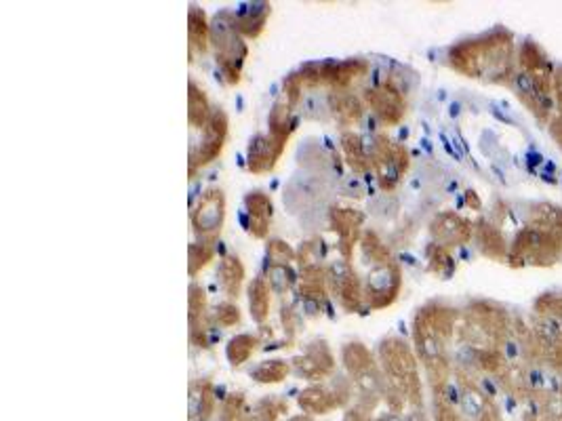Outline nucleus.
<instances>
[{
    "label": "nucleus",
    "mask_w": 562,
    "mask_h": 421,
    "mask_svg": "<svg viewBox=\"0 0 562 421\" xmlns=\"http://www.w3.org/2000/svg\"><path fill=\"white\" fill-rule=\"evenodd\" d=\"M211 49L226 84L236 86L241 83L249 46L232 21V11H224L211 21Z\"/></svg>",
    "instance_id": "1"
},
{
    "label": "nucleus",
    "mask_w": 562,
    "mask_h": 421,
    "mask_svg": "<svg viewBox=\"0 0 562 421\" xmlns=\"http://www.w3.org/2000/svg\"><path fill=\"white\" fill-rule=\"evenodd\" d=\"M192 228L201 243L213 245L226 221V194L221 188H209L199 198V203L192 209Z\"/></svg>",
    "instance_id": "2"
},
{
    "label": "nucleus",
    "mask_w": 562,
    "mask_h": 421,
    "mask_svg": "<svg viewBox=\"0 0 562 421\" xmlns=\"http://www.w3.org/2000/svg\"><path fill=\"white\" fill-rule=\"evenodd\" d=\"M228 128H230L228 114L221 108L213 110L209 123L201 131V139L192 141L190 146V177H194L199 168L211 165L224 152Z\"/></svg>",
    "instance_id": "3"
},
{
    "label": "nucleus",
    "mask_w": 562,
    "mask_h": 421,
    "mask_svg": "<svg viewBox=\"0 0 562 421\" xmlns=\"http://www.w3.org/2000/svg\"><path fill=\"white\" fill-rule=\"evenodd\" d=\"M326 278H328V293H333L341 310L350 314L361 310L364 303V283L354 272L352 263L343 259L333 261L326 268Z\"/></svg>",
    "instance_id": "4"
},
{
    "label": "nucleus",
    "mask_w": 562,
    "mask_h": 421,
    "mask_svg": "<svg viewBox=\"0 0 562 421\" xmlns=\"http://www.w3.org/2000/svg\"><path fill=\"white\" fill-rule=\"evenodd\" d=\"M402 274L398 263L371 268L366 280H364V303L371 310H383L396 301L401 293Z\"/></svg>",
    "instance_id": "5"
},
{
    "label": "nucleus",
    "mask_w": 562,
    "mask_h": 421,
    "mask_svg": "<svg viewBox=\"0 0 562 421\" xmlns=\"http://www.w3.org/2000/svg\"><path fill=\"white\" fill-rule=\"evenodd\" d=\"M362 101L366 108L373 110V114L388 126L398 125L406 112V103L402 97L401 88L392 81L373 84L362 93Z\"/></svg>",
    "instance_id": "6"
},
{
    "label": "nucleus",
    "mask_w": 562,
    "mask_h": 421,
    "mask_svg": "<svg viewBox=\"0 0 562 421\" xmlns=\"http://www.w3.org/2000/svg\"><path fill=\"white\" fill-rule=\"evenodd\" d=\"M379 362L386 369V375L392 383H417V367H415V356L408 350V345L398 337H386L379 343Z\"/></svg>",
    "instance_id": "7"
},
{
    "label": "nucleus",
    "mask_w": 562,
    "mask_h": 421,
    "mask_svg": "<svg viewBox=\"0 0 562 421\" xmlns=\"http://www.w3.org/2000/svg\"><path fill=\"white\" fill-rule=\"evenodd\" d=\"M328 228L331 232L337 234L339 243H337V249L341 253L343 261L350 263L352 259V253L354 247L361 243L362 238V225H364V213L358 209H352V207H333L328 210Z\"/></svg>",
    "instance_id": "8"
},
{
    "label": "nucleus",
    "mask_w": 562,
    "mask_h": 421,
    "mask_svg": "<svg viewBox=\"0 0 562 421\" xmlns=\"http://www.w3.org/2000/svg\"><path fill=\"white\" fill-rule=\"evenodd\" d=\"M291 362L297 375L312 379V381L326 377L335 371V354L331 345L326 343V339H312L303 348V352L295 356Z\"/></svg>",
    "instance_id": "9"
},
{
    "label": "nucleus",
    "mask_w": 562,
    "mask_h": 421,
    "mask_svg": "<svg viewBox=\"0 0 562 421\" xmlns=\"http://www.w3.org/2000/svg\"><path fill=\"white\" fill-rule=\"evenodd\" d=\"M371 64L366 59L354 57V59H343V61H321L322 86L328 91H350L354 84H358L368 74Z\"/></svg>",
    "instance_id": "10"
},
{
    "label": "nucleus",
    "mask_w": 562,
    "mask_h": 421,
    "mask_svg": "<svg viewBox=\"0 0 562 421\" xmlns=\"http://www.w3.org/2000/svg\"><path fill=\"white\" fill-rule=\"evenodd\" d=\"M286 150V143L274 139L270 133H257L251 137L246 148V167L253 175H266L279 165L281 156Z\"/></svg>",
    "instance_id": "11"
},
{
    "label": "nucleus",
    "mask_w": 562,
    "mask_h": 421,
    "mask_svg": "<svg viewBox=\"0 0 562 421\" xmlns=\"http://www.w3.org/2000/svg\"><path fill=\"white\" fill-rule=\"evenodd\" d=\"M272 215H274V205L266 192L253 190L244 196V217H246L244 225H246L249 236L264 240L270 232Z\"/></svg>",
    "instance_id": "12"
},
{
    "label": "nucleus",
    "mask_w": 562,
    "mask_h": 421,
    "mask_svg": "<svg viewBox=\"0 0 562 421\" xmlns=\"http://www.w3.org/2000/svg\"><path fill=\"white\" fill-rule=\"evenodd\" d=\"M270 13V2H244L236 11H232V21L242 39H257L266 30Z\"/></svg>",
    "instance_id": "13"
},
{
    "label": "nucleus",
    "mask_w": 562,
    "mask_h": 421,
    "mask_svg": "<svg viewBox=\"0 0 562 421\" xmlns=\"http://www.w3.org/2000/svg\"><path fill=\"white\" fill-rule=\"evenodd\" d=\"M188 310H190V341L194 348L206 350L209 348V314H206V293L199 283L190 285V297H188Z\"/></svg>",
    "instance_id": "14"
},
{
    "label": "nucleus",
    "mask_w": 562,
    "mask_h": 421,
    "mask_svg": "<svg viewBox=\"0 0 562 421\" xmlns=\"http://www.w3.org/2000/svg\"><path fill=\"white\" fill-rule=\"evenodd\" d=\"M326 103H328V112L337 121V125L346 126V128L356 125L364 114V101L350 91H343V93L331 91L326 95Z\"/></svg>",
    "instance_id": "15"
},
{
    "label": "nucleus",
    "mask_w": 562,
    "mask_h": 421,
    "mask_svg": "<svg viewBox=\"0 0 562 421\" xmlns=\"http://www.w3.org/2000/svg\"><path fill=\"white\" fill-rule=\"evenodd\" d=\"M297 295H299V299H306V301L324 303V299H326V295H328L326 268H322L321 263L301 265L299 283H297Z\"/></svg>",
    "instance_id": "16"
},
{
    "label": "nucleus",
    "mask_w": 562,
    "mask_h": 421,
    "mask_svg": "<svg viewBox=\"0 0 562 421\" xmlns=\"http://www.w3.org/2000/svg\"><path fill=\"white\" fill-rule=\"evenodd\" d=\"M244 278H246V270H244V263H242L239 255H226V257L219 261V268H217V285H219V289L224 291V295H226L230 301H234V299L241 297Z\"/></svg>",
    "instance_id": "17"
},
{
    "label": "nucleus",
    "mask_w": 562,
    "mask_h": 421,
    "mask_svg": "<svg viewBox=\"0 0 562 421\" xmlns=\"http://www.w3.org/2000/svg\"><path fill=\"white\" fill-rule=\"evenodd\" d=\"M188 46L190 61H194V55H204L211 46V24L206 21V13L196 4L188 11Z\"/></svg>",
    "instance_id": "18"
},
{
    "label": "nucleus",
    "mask_w": 562,
    "mask_h": 421,
    "mask_svg": "<svg viewBox=\"0 0 562 421\" xmlns=\"http://www.w3.org/2000/svg\"><path fill=\"white\" fill-rule=\"evenodd\" d=\"M339 143H341L343 161L354 168V173H366L368 175L373 171L362 135L354 133V131H343L341 137H339Z\"/></svg>",
    "instance_id": "19"
},
{
    "label": "nucleus",
    "mask_w": 562,
    "mask_h": 421,
    "mask_svg": "<svg viewBox=\"0 0 562 421\" xmlns=\"http://www.w3.org/2000/svg\"><path fill=\"white\" fill-rule=\"evenodd\" d=\"M341 360L346 365V369L350 371V375L354 379L362 377L366 373H371L373 369H377L375 358L371 354V350L361 343V341H350L341 348Z\"/></svg>",
    "instance_id": "20"
},
{
    "label": "nucleus",
    "mask_w": 562,
    "mask_h": 421,
    "mask_svg": "<svg viewBox=\"0 0 562 421\" xmlns=\"http://www.w3.org/2000/svg\"><path fill=\"white\" fill-rule=\"evenodd\" d=\"M249 310H251V318L264 327V323L270 316V305H272V289L266 280V276H257L253 278V283L249 285Z\"/></svg>",
    "instance_id": "21"
},
{
    "label": "nucleus",
    "mask_w": 562,
    "mask_h": 421,
    "mask_svg": "<svg viewBox=\"0 0 562 421\" xmlns=\"http://www.w3.org/2000/svg\"><path fill=\"white\" fill-rule=\"evenodd\" d=\"M297 114H295V108H291L288 103H284L282 99H279L274 103V108L270 110V116H268V126H270V135L274 139H279L282 143L288 141V137L293 135V131L297 128Z\"/></svg>",
    "instance_id": "22"
},
{
    "label": "nucleus",
    "mask_w": 562,
    "mask_h": 421,
    "mask_svg": "<svg viewBox=\"0 0 562 421\" xmlns=\"http://www.w3.org/2000/svg\"><path fill=\"white\" fill-rule=\"evenodd\" d=\"M213 110L209 103L206 93L196 84V81H190L188 84V123L192 131H202L209 118H211Z\"/></svg>",
    "instance_id": "23"
},
{
    "label": "nucleus",
    "mask_w": 562,
    "mask_h": 421,
    "mask_svg": "<svg viewBox=\"0 0 562 421\" xmlns=\"http://www.w3.org/2000/svg\"><path fill=\"white\" fill-rule=\"evenodd\" d=\"M432 234L434 238H438L441 243H463L468 240L470 236V230H468V223L457 217V215H451V213H444L438 215L434 221H432Z\"/></svg>",
    "instance_id": "24"
},
{
    "label": "nucleus",
    "mask_w": 562,
    "mask_h": 421,
    "mask_svg": "<svg viewBox=\"0 0 562 421\" xmlns=\"http://www.w3.org/2000/svg\"><path fill=\"white\" fill-rule=\"evenodd\" d=\"M358 245H361L362 259H364L366 263H371L373 268H381V265L394 263L390 247L379 238V234H377L375 230H364Z\"/></svg>",
    "instance_id": "25"
},
{
    "label": "nucleus",
    "mask_w": 562,
    "mask_h": 421,
    "mask_svg": "<svg viewBox=\"0 0 562 421\" xmlns=\"http://www.w3.org/2000/svg\"><path fill=\"white\" fill-rule=\"evenodd\" d=\"M259 345H261L259 335H251V333H239V335H234L228 341V345H226L228 362H230L232 367H241L244 362H249V358L257 352Z\"/></svg>",
    "instance_id": "26"
},
{
    "label": "nucleus",
    "mask_w": 562,
    "mask_h": 421,
    "mask_svg": "<svg viewBox=\"0 0 562 421\" xmlns=\"http://www.w3.org/2000/svg\"><path fill=\"white\" fill-rule=\"evenodd\" d=\"M288 371H291L288 360L274 358V360H264L255 369H251V377L261 383H279L288 375Z\"/></svg>",
    "instance_id": "27"
},
{
    "label": "nucleus",
    "mask_w": 562,
    "mask_h": 421,
    "mask_svg": "<svg viewBox=\"0 0 562 421\" xmlns=\"http://www.w3.org/2000/svg\"><path fill=\"white\" fill-rule=\"evenodd\" d=\"M268 285L274 293L284 295L297 285V276L291 270V265H281V263H270L268 265Z\"/></svg>",
    "instance_id": "28"
},
{
    "label": "nucleus",
    "mask_w": 562,
    "mask_h": 421,
    "mask_svg": "<svg viewBox=\"0 0 562 421\" xmlns=\"http://www.w3.org/2000/svg\"><path fill=\"white\" fill-rule=\"evenodd\" d=\"M213 257H215V249H213V245H206V243H201V240L192 243V245L188 247V261H190L188 265H190V276H196L202 268H206V265L213 261Z\"/></svg>",
    "instance_id": "29"
},
{
    "label": "nucleus",
    "mask_w": 562,
    "mask_h": 421,
    "mask_svg": "<svg viewBox=\"0 0 562 421\" xmlns=\"http://www.w3.org/2000/svg\"><path fill=\"white\" fill-rule=\"evenodd\" d=\"M281 323L282 329H284V337H286V343H295L297 335L301 333V327H303V320H301V314L297 312L295 305H282L281 308Z\"/></svg>",
    "instance_id": "30"
},
{
    "label": "nucleus",
    "mask_w": 562,
    "mask_h": 421,
    "mask_svg": "<svg viewBox=\"0 0 562 421\" xmlns=\"http://www.w3.org/2000/svg\"><path fill=\"white\" fill-rule=\"evenodd\" d=\"M303 91H306V86H303V81H301L299 72H293V74H288V76L284 78V83H282L281 99L284 103H288L291 108H297V106L301 103V99H303Z\"/></svg>",
    "instance_id": "31"
},
{
    "label": "nucleus",
    "mask_w": 562,
    "mask_h": 421,
    "mask_svg": "<svg viewBox=\"0 0 562 421\" xmlns=\"http://www.w3.org/2000/svg\"><path fill=\"white\" fill-rule=\"evenodd\" d=\"M266 253H268V259H270V263L291 265V261H295V259H297V251H295V249H293L288 243L281 240V238H272V240H268V245H266Z\"/></svg>",
    "instance_id": "32"
},
{
    "label": "nucleus",
    "mask_w": 562,
    "mask_h": 421,
    "mask_svg": "<svg viewBox=\"0 0 562 421\" xmlns=\"http://www.w3.org/2000/svg\"><path fill=\"white\" fill-rule=\"evenodd\" d=\"M215 320H217V325L219 327H224V329H232V327H239L242 323V314H241V308L234 303V301H221L219 305H217V310H215Z\"/></svg>",
    "instance_id": "33"
},
{
    "label": "nucleus",
    "mask_w": 562,
    "mask_h": 421,
    "mask_svg": "<svg viewBox=\"0 0 562 421\" xmlns=\"http://www.w3.org/2000/svg\"><path fill=\"white\" fill-rule=\"evenodd\" d=\"M326 255V247H324V240L322 238H312V240H306L301 243V249L297 251V259L301 265H308V263H321Z\"/></svg>",
    "instance_id": "34"
},
{
    "label": "nucleus",
    "mask_w": 562,
    "mask_h": 421,
    "mask_svg": "<svg viewBox=\"0 0 562 421\" xmlns=\"http://www.w3.org/2000/svg\"><path fill=\"white\" fill-rule=\"evenodd\" d=\"M343 190H346V192H354V196L361 198L362 194H364V181H361L358 177H354V179H346Z\"/></svg>",
    "instance_id": "35"
}]
</instances>
